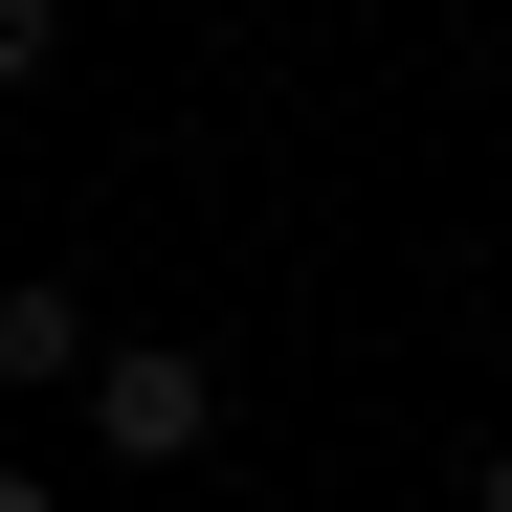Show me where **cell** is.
Segmentation results:
<instances>
[{
    "mask_svg": "<svg viewBox=\"0 0 512 512\" xmlns=\"http://www.w3.org/2000/svg\"><path fill=\"white\" fill-rule=\"evenodd\" d=\"M0 512H67V490H45V468H0Z\"/></svg>",
    "mask_w": 512,
    "mask_h": 512,
    "instance_id": "5",
    "label": "cell"
},
{
    "mask_svg": "<svg viewBox=\"0 0 512 512\" xmlns=\"http://www.w3.org/2000/svg\"><path fill=\"white\" fill-rule=\"evenodd\" d=\"M468 512H512V423H490V446H468Z\"/></svg>",
    "mask_w": 512,
    "mask_h": 512,
    "instance_id": "4",
    "label": "cell"
},
{
    "mask_svg": "<svg viewBox=\"0 0 512 512\" xmlns=\"http://www.w3.org/2000/svg\"><path fill=\"white\" fill-rule=\"evenodd\" d=\"M67 379H90V290L0 268V401H67Z\"/></svg>",
    "mask_w": 512,
    "mask_h": 512,
    "instance_id": "2",
    "label": "cell"
},
{
    "mask_svg": "<svg viewBox=\"0 0 512 512\" xmlns=\"http://www.w3.org/2000/svg\"><path fill=\"white\" fill-rule=\"evenodd\" d=\"M67 401H90L112 468H201V446H223V357H201V334H90Z\"/></svg>",
    "mask_w": 512,
    "mask_h": 512,
    "instance_id": "1",
    "label": "cell"
},
{
    "mask_svg": "<svg viewBox=\"0 0 512 512\" xmlns=\"http://www.w3.org/2000/svg\"><path fill=\"white\" fill-rule=\"evenodd\" d=\"M67 67V0H0V90H45Z\"/></svg>",
    "mask_w": 512,
    "mask_h": 512,
    "instance_id": "3",
    "label": "cell"
}]
</instances>
